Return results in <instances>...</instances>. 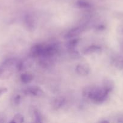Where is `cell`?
Masks as SVG:
<instances>
[{
  "label": "cell",
  "instance_id": "obj_1",
  "mask_svg": "<svg viewBox=\"0 0 123 123\" xmlns=\"http://www.w3.org/2000/svg\"><path fill=\"white\" fill-rule=\"evenodd\" d=\"M109 92L104 88L88 86L83 90V94L84 97L90 98L95 103H101L107 99Z\"/></svg>",
  "mask_w": 123,
  "mask_h": 123
},
{
  "label": "cell",
  "instance_id": "obj_2",
  "mask_svg": "<svg viewBox=\"0 0 123 123\" xmlns=\"http://www.w3.org/2000/svg\"><path fill=\"white\" fill-rule=\"evenodd\" d=\"M24 26L26 28L27 30L30 31H33L35 30L36 26V20L34 19L33 17L30 14H27L24 17Z\"/></svg>",
  "mask_w": 123,
  "mask_h": 123
},
{
  "label": "cell",
  "instance_id": "obj_3",
  "mask_svg": "<svg viewBox=\"0 0 123 123\" xmlns=\"http://www.w3.org/2000/svg\"><path fill=\"white\" fill-rule=\"evenodd\" d=\"M57 48L56 46L53 45V44L48 45L46 48H43L42 56L49 58L55 55L57 53Z\"/></svg>",
  "mask_w": 123,
  "mask_h": 123
},
{
  "label": "cell",
  "instance_id": "obj_4",
  "mask_svg": "<svg viewBox=\"0 0 123 123\" xmlns=\"http://www.w3.org/2000/svg\"><path fill=\"white\" fill-rule=\"evenodd\" d=\"M25 94L33 96H41L43 94V91L38 86H31L24 91Z\"/></svg>",
  "mask_w": 123,
  "mask_h": 123
},
{
  "label": "cell",
  "instance_id": "obj_5",
  "mask_svg": "<svg viewBox=\"0 0 123 123\" xmlns=\"http://www.w3.org/2000/svg\"><path fill=\"white\" fill-rule=\"evenodd\" d=\"M44 47L42 44H36L31 48L30 54L32 57L35 58L42 56Z\"/></svg>",
  "mask_w": 123,
  "mask_h": 123
},
{
  "label": "cell",
  "instance_id": "obj_6",
  "mask_svg": "<svg viewBox=\"0 0 123 123\" xmlns=\"http://www.w3.org/2000/svg\"><path fill=\"white\" fill-rule=\"evenodd\" d=\"M82 27H75L74 28L70 30L67 33L65 34V37L68 39H70V38H73L74 37H77V36H79L81 33H82Z\"/></svg>",
  "mask_w": 123,
  "mask_h": 123
},
{
  "label": "cell",
  "instance_id": "obj_7",
  "mask_svg": "<svg viewBox=\"0 0 123 123\" xmlns=\"http://www.w3.org/2000/svg\"><path fill=\"white\" fill-rule=\"evenodd\" d=\"M75 70L77 74L81 76H86L88 75L90 72V68L88 65L81 64L77 65V67H75Z\"/></svg>",
  "mask_w": 123,
  "mask_h": 123
},
{
  "label": "cell",
  "instance_id": "obj_8",
  "mask_svg": "<svg viewBox=\"0 0 123 123\" xmlns=\"http://www.w3.org/2000/svg\"><path fill=\"white\" fill-rule=\"evenodd\" d=\"M101 51V48L99 46H90L83 50V54L88 55V54H95V53H100Z\"/></svg>",
  "mask_w": 123,
  "mask_h": 123
},
{
  "label": "cell",
  "instance_id": "obj_9",
  "mask_svg": "<svg viewBox=\"0 0 123 123\" xmlns=\"http://www.w3.org/2000/svg\"><path fill=\"white\" fill-rule=\"evenodd\" d=\"M65 99L62 97H57L52 102V106L54 109H59L61 108L65 104Z\"/></svg>",
  "mask_w": 123,
  "mask_h": 123
},
{
  "label": "cell",
  "instance_id": "obj_10",
  "mask_svg": "<svg viewBox=\"0 0 123 123\" xmlns=\"http://www.w3.org/2000/svg\"><path fill=\"white\" fill-rule=\"evenodd\" d=\"M18 61L15 58H10L6 59L4 62H2V66L5 68H9L13 66H16Z\"/></svg>",
  "mask_w": 123,
  "mask_h": 123
},
{
  "label": "cell",
  "instance_id": "obj_11",
  "mask_svg": "<svg viewBox=\"0 0 123 123\" xmlns=\"http://www.w3.org/2000/svg\"><path fill=\"white\" fill-rule=\"evenodd\" d=\"M77 7L82 9H88L91 7V4L87 0H77L76 2Z\"/></svg>",
  "mask_w": 123,
  "mask_h": 123
},
{
  "label": "cell",
  "instance_id": "obj_12",
  "mask_svg": "<svg viewBox=\"0 0 123 123\" xmlns=\"http://www.w3.org/2000/svg\"><path fill=\"white\" fill-rule=\"evenodd\" d=\"M33 77L31 73H24L20 76V80L24 84H29L33 80Z\"/></svg>",
  "mask_w": 123,
  "mask_h": 123
},
{
  "label": "cell",
  "instance_id": "obj_13",
  "mask_svg": "<svg viewBox=\"0 0 123 123\" xmlns=\"http://www.w3.org/2000/svg\"><path fill=\"white\" fill-rule=\"evenodd\" d=\"M79 42H80L79 38H72V39H71V40L68 41V42L66 43V47H67L68 50H71V49H75Z\"/></svg>",
  "mask_w": 123,
  "mask_h": 123
},
{
  "label": "cell",
  "instance_id": "obj_14",
  "mask_svg": "<svg viewBox=\"0 0 123 123\" xmlns=\"http://www.w3.org/2000/svg\"><path fill=\"white\" fill-rule=\"evenodd\" d=\"M103 88L109 92L111 91L113 88V83L111 80H104L103 82Z\"/></svg>",
  "mask_w": 123,
  "mask_h": 123
},
{
  "label": "cell",
  "instance_id": "obj_15",
  "mask_svg": "<svg viewBox=\"0 0 123 123\" xmlns=\"http://www.w3.org/2000/svg\"><path fill=\"white\" fill-rule=\"evenodd\" d=\"M24 121V118L22 114H17L13 117V120L11 121V122L16 123H23Z\"/></svg>",
  "mask_w": 123,
  "mask_h": 123
},
{
  "label": "cell",
  "instance_id": "obj_16",
  "mask_svg": "<svg viewBox=\"0 0 123 123\" xmlns=\"http://www.w3.org/2000/svg\"><path fill=\"white\" fill-rule=\"evenodd\" d=\"M35 118V122L36 123H42L43 121L42 120V117L41 113L38 111H35L34 112Z\"/></svg>",
  "mask_w": 123,
  "mask_h": 123
},
{
  "label": "cell",
  "instance_id": "obj_17",
  "mask_svg": "<svg viewBox=\"0 0 123 123\" xmlns=\"http://www.w3.org/2000/svg\"><path fill=\"white\" fill-rule=\"evenodd\" d=\"M14 103L15 105H18L19 104V103L20 102V100H21V97H20V96H16L14 98Z\"/></svg>",
  "mask_w": 123,
  "mask_h": 123
},
{
  "label": "cell",
  "instance_id": "obj_18",
  "mask_svg": "<svg viewBox=\"0 0 123 123\" xmlns=\"http://www.w3.org/2000/svg\"><path fill=\"white\" fill-rule=\"evenodd\" d=\"M7 88H0V96H1L2 94H3L4 93H5L6 92H7Z\"/></svg>",
  "mask_w": 123,
  "mask_h": 123
},
{
  "label": "cell",
  "instance_id": "obj_19",
  "mask_svg": "<svg viewBox=\"0 0 123 123\" xmlns=\"http://www.w3.org/2000/svg\"><path fill=\"white\" fill-rule=\"evenodd\" d=\"M0 71H1V68H0Z\"/></svg>",
  "mask_w": 123,
  "mask_h": 123
}]
</instances>
